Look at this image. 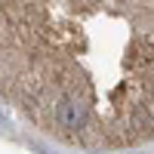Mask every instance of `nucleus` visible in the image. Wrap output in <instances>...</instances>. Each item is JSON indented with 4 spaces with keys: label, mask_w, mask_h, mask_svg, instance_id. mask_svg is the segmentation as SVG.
Returning a JSON list of instances; mask_svg holds the SVG:
<instances>
[{
    "label": "nucleus",
    "mask_w": 154,
    "mask_h": 154,
    "mask_svg": "<svg viewBox=\"0 0 154 154\" xmlns=\"http://www.w3.org/2000/svg\"><path fill=\"white\" fill-rule=\"evenodd\" d=\"M0 105L65 151L154 145V0H0Z\"/></svg>",
    "instance_id": "1"
}]
</instances>
